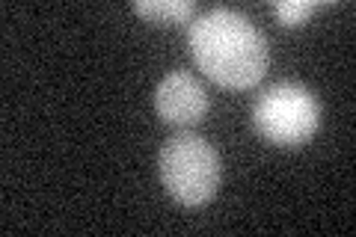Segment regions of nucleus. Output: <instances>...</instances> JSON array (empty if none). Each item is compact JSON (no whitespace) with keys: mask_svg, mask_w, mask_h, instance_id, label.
Returning a JSON list of instances; mask_svg holds the SVG:
<instances>
[{"mask_svg":"<svg viewBox=\"0 0 356 237\" xmlns=\"http://www.w3.org/2000/svg\"><path fill=\"white\" fill-rule=\"evenodd\" d=\"M191 51L211 81L250 89L264 77L270 54L261 30L235 9H211L191 24Z\"/></svg>","mask_w":356,"mask_h":237,"instance_id":"f257e3e1","label":"nucleus"},{"mask_svg":"<svg viewBox=\"0 0 356 237\" xmlns=\"http://www.w3.org/2000/svg\"><path fill=\"white\" fill-rule=\"evenodd\" d=\"M161 181L175 202L199 208L214 199L220 187V157L199 133H175L161 149Z\"/></svg>","mask_w":356,"mask_h":237,"instance_id":"f03ea898","label":"nucleus"},{"mask_svg":"<svg viewBox=\"0 0 356 237\" xmlns=\"http://www.w3.org/2000/svg\"><path fill=\"white\" fill-rule=\"evenodd\" d=\"M252 122L267 142L280 149H300L321 128V104L303 83L285 81L255 101Z\"/></svg>","mask_w":356,"mask_h":237,"instance_id":"7ed1b4c3","label":"nucleus"},{"mask_svg":"<svg viewBox=\"0 0 356 237\" xmlns=\"http://www.w3.org/2000/svg\"><path fill=\"white\" fill-rule=\"evenodd\" d=\"M154 110L166 125L187 128L208 113V92L191 72H170L154 89Z\"/></svg>","mask_w":356,"mask_h":237,"instance_id":"20e7f679","label":"nucleus"},{"mask_svg":"<svg viewBox=\"0 0 356 237\" xmlns=\"http://www.w3.org/2000/svg\"><path fill=\"white\" fill-rule=\"evenodd\" d=\"M134 13L149 18L152 24H187L193 18L196 6L191 0H137Z\"/></svg>","mask_w":356,"mask_h":237,"instance_id":"39448f33","label":"nucleus"},{"mask_svg":"<svg viewBox=\"0 0 356 237\" xmlns=\"http://www.w3.org/2000/svg\"><path fill=\"white\" fill-rule=\"evenodd\" d=\"M321 3H315V0H276L273 3V13L280 15V24L285 27H300L306 24L309 15L315 13Z\"/></svg>","mask_w":356,"mask_h":237,"instance_id":"423d86ee","label":"nucleus"}]
</instances>
